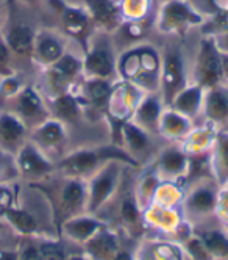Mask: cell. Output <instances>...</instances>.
Masks as SVG:
<instances>
[{"instance_id": "38", "label": "cell", "mask_w": 228, "mask_h": 260, "mask_svg": "<svg viewBox=\"0 0 228 260\" xmlns=\"http://www.w3.org/2000/svg\"><path fill=\"white\" fill-rule=\"evenodd\" d=\"M114 260H131V258H130V255H128V254L121 252V254H118L116 257H114Z\"/></svg>"}, {"instance_id": "18", "label": "cell", "mask_w": 228, "mask_h": 260, "mask_svg": "<svg viewBox=\"0 0 228 260\" xmlns=\"http://www.w3.org/2000/svg\"><path fill=\"white\" fill-rule=\"evenodd\" d=\"M203 98H205V89L202 86H199L196 83L187 85L186 88H183L178 92L169 107L172 110H175L177 113L191 119L199 113L200 108L203 107Z\"/></svg>"}, {"instance_id": "2", "label": "cell", "mask_w": 228, "mask_h": 260, "mask_svg": "<svg viewBox=\"0 0 228 260\" xmlns=\"http://www.w3.org/2000/svg\"><path fill=\"white\" fill-rule=\"evenodd\" d=\"M106 157H118L121 160L133 161V158L125 154V151L116 149V147H106V149L105 147H102V149H77L61 157L58 165H55V170L58 168L66 177L80 179L82 176L94 173L99 163Z\"/></svg>"}, {"instance_id": "7", "label": "cell", "mask_w": 228, "mask_h": 260, "mask_svg": "<svg viewBox=\"0 0 228 260\" xmlns=\"http://www.w3.org/2000/svg\"><path fill=\"white\" fill-rule=\"evenodd\" d=\"M203 17L189 5L186 0H169L163 2L158 14V28L164 33L183 35L189 27L200 25Z\"/></svg>"}, {"instance_id": "20", "label": "cell", "mask_w": 228, "mask_h": 260, "mask_svg": "<svg viewBox=\"0 0 228 260\" xmlns=\"http://www.w3.org/2000/svg\"><path fill=\"white\" fill-rule=\"evenodd\" d=\"M203 108L206 118L213 122H223L228 119V94L226 91L216 85L213 88L205 89Z\"/></svg>"}, {"instance_id": "3", "label": "cell", "mask_w": 228, "mask_h": 260, "mask_svg": "<svg viewBox=\"0 0 228 260\" xmlns=\"http://www.w3.org/2000/svg\"><path fill=\"white\" fill-rule=\"evenodd\" d=\"M194 77H196L194 83L202 86L203 89L219 85L220 80L223 79L220 50L217 49L214 38L210 35H206L200 41L196 64H194Z\"/></svg>"}, {"instance_id": "24", "label": "cell", "mask_w": 228, "mask_h": 260, "mask_svg": "<svg viewBox=\"0 0 228 260\" xmlns=\"http://www.w3.org/2000/svg\"><path fill=\"white\" fill-rule=\"evenodd\" d=\"M189 118L177 113L175 110L170 108L169 111H163L160 119V128L166 137H175L180 138L189 130Z\"/></svg>"}, {"instance_id": "30", "label": "cell", "mask_w": 228, "mask_h": 260, "mask_svg": "<svg viewBox=\"0 0 228 260\" xmlns=\"http://www.w3.org/2000/svg\"><path fill=\"white\" fill-rule=\"evenodd\" d=\"M214 194L210 190H197L191 198H189V204L191 207L197 212H208L214 206Z\"/></svg>"}, {"instance_id": "31", "label": "cell", "mask_w": 228, "mask_h": 260, "mask_svg": "<svg viewBox=\"0 0 228 260\" xmlns=\"http://www.w3.org/2000/svg\"><path fill=\"white\" fill-rule=\"evenodd\" d=\"M11 58H13V53L10 52L2 33H0V79L7 76H13L14 74L13 66H11Z\"/></svg>"}, {"instance_id": "15", "label": "cell", "mask_w": 228, "mask_h": 260, "mask_svg": "<svg viewBox=\"0 0 228 260\" xmlns=\"http://www.w3.org/2000/svg\"><path fill=\"white\" fill-rule=\"evenodd\" d=\"M119 176V168L114 161H109L106 166L91 179L89 185V207L97 209L108 199V196L114 190V183Z\"/></svg>"}, {"instance_id": "19", "label": "cell", "mask_w": 228, "mask_h": 260, "mask_svg": "<svg viewBox=\"0 0 228 260\" xmlns=\"http://www.w3.org/2000/svg\"><path fill=\"white\" fill-rule=\"evenodd\" d=\"M161 113H163V108H161L160 99L154 94L144 96L135 110V119H133V122L138 124L141 128H144L145 132L151 134L160 128Z\"/></svg>"}, {"instance_id": "21", "label": "cell", "mask_w": 228, "mask_h": 260, "mask_svg": "<svg viewBox=\"0 0 228 260\" xmlns=\"http://www.w3.org/2000/svg\"><path fill=\"white\" fill-rule=\"evenodd\" d=\"M121 138L128 149V155L133 157L136 154H144L148 146H150V137L148 132H145L144 128H141L138 124L133 121H127L121 125Z\"/></svg>"}, {"instance_id": "29", "label": "cell", "mask_w": 228, "mask_h": 260, "mask_svg": "<svg viewBox=\"0 0 228 260\" xmlns=\"http://www.w3.org/2000/svg\"><path fill=\"white\" fill-rule=\"evenodd\" d=\"M203 245L214 255H225L228 252V240L219 232H208L203 235Z\"/></svg>"}, {"instance_id": "27", "label": "cell", "mask_w": 228, "mask_h": 260, "mask_svg": "<svg viewBox=\"0 0 228 260\" xmlns=\"http://www.w3.org/2000/svg\"><path fill=\"white\" fill-rule=\"evenodd\" d=\"M88 246L96 257H106L116 251V243H114V238L109 234H100V235L94 234L89 238Z\"/></svg>"}, {"instance_id": "41", "label": "cell", "mask_w": 228, "mask_h": 260, "mask_svg": "<svg viewBox=\"0 0 228 260\" xmlns=\"http://www.w3.org/2000/svg\"><path fill=\"white\" fill-rule=\"evenodd\" d=\"M163 2H169V0H163Z\"/></svg>"}, {"instance_id": "14", "label": "cell", "mask_w": 228, "mask_h": 260, "mask_svg": "<svg viewBox=\"0 0 228 260\" xmlns=\"http://www.w3.org/2000/svg\"><path fill=\"white\" fill-rule=\"evenodd\" d=\"M86 11L89 13L94 27L105 31H114L121 27V10L118 0H86Z\"/></svg>"}, {"instance_id": "9", "label": "cell", "mask_w": 228, "mask_h": 260, "mask_svg": "<svg viewBox=\"0 0 228 260\" xmlns=\"http://www.w3.org/2000/svg\"><path fill=\"white\" fill-rule=\"evenodd\" d=\"M28 140L40 147V149L50 158L52 154H60L64 149L66 141H67L66 124L61 122L60 119L50 116L30 130Z\"/></svg>"}, {"instance_id": "37", "label": "cell", "mask_w": 228, "mask_h": 260, "mask_svg": "<svg viewBox=\"0 0 228 260\" xmlns=\"http://www.w3.org/2000/svg\"><path fill=\"white\" fill-rule=\"evenodd\" d=\"M0 260H19V251L0 248Z\"/></svg>"}, {"instance_id": "11", "label": "cell", "mask_w": 228, "mask_h": 260, "mask_svg": "<svg viewBox=\"0 0 228 260\" xmlns=\"http://www.w3.org/2000/svg\"><path fill=\"white\" fill-rule=\"evenodd\" d=\"M66 53L64 40L52 30H40L34 35L31 60L41 68H49Z\"/></svg>"}, {"instance_id": "32", "label": "cell", "mask_w": 228, "mask_h": 260, "mask_svg": "<svg viewBox=\"0 0 228 260\" xmlns=\"http://www.w3.org/2000/svg\"><path fill=\"white\" fill-rule=\"evenodd\" d=\"M37 254H40V260H66L63 249L55 243H43L37 246Z\"/></svg>"}, {"instance_id": "12", "label": "cell", "mask_w": 228, "mask_h": 260, "mask_svg": "<svg viewBox=\"0 0 228 260\" xmlns=\"http://www.w3.org/2000/svg\"><path fill=\"white\" fill-rule=\"evenodd\" d=\"M116 60L109 46L96 44L85 52L83 76L109 80L116 74Z\"/></svg>"}, {"instance_id": "1", "label": "cell", "mask_w": 228, "mask_h": 260, "mask_svg": "<svg viewBox=\"0 0 228 260\" xmlns=\"http://www.w3.org/2000/svg\"><path fill=\"white\" fill-rule=\"evenodd\" d=\"M119 69L124 77L128 79V83H133L142 91H154L160 83L161 58L151 49H133L121 61Z\"/></svg>"}, {"instance_id": "28", "label": "cell", "mask_w": 228, "mask_h": 260, "mask_svg": "<svg viewBox=\"0 0 228 260\" xmlns=\"http://www.w3.org/2000/svg\"><path fill=\"white\" fill-rule=\"evenodd\" d=\"M19 177L14 154L0 149V185L11 183Z\"/></svg>"}, {"instance_id": "26", "label": "cell", "mask_w": 228, "mask_h": 260, "mask_svg": "<svg viewBox=\"0 0 228 260\" xmlns=\"http://www.w3.org/2000/svg\"><path fill=\"white\" fill-rule=\"evenodd\" d=\"M161 168L166 173L170 174H178L183 173V170L186 168V157L180 149H166L161 154Z\"/></svg>"}, {"instance_id": "25", "label": "cell", "mask_w": 228, "mask_h": 260, "mask_svg": "<svg viewBox=\"0 0 228 260\" xmlns=\"http://www.w3.org/2000/svg\"><path fill=\"white\" fill-rule=\"evenodd\" d=\"M64 234L70 237L72 240L79 241H86L91 238L99 229V224L94 219H86V218H72L63 226Z\"/></svg>"}, {"instance_id": "35", "label": "cell", "mask_w": 228, "mask_h": 260, "mask_svg": "<svg viewBox=\"0 0 228 260\" xmlns=\"http://www.w3.org/2000/svg\"><path fill=\"white\" fill-rule=\"evenodd\" d=\"M122 216L125 218L127 222H135L138 219V210L135 207V204L130 201H125L124 207H122Z\"/></svg>"}, {"instance_id": "36", "label": "cell", "mask_w": 228, "mask_h": 260, "mask_svg": "<svg viewBox=\"0 0 228 260\" xmlns=\"http://www.w3.org/2000/svg\"><path fill=\"white\" fill-rule=\"evenodd\" d=\"M213 38H214V41H216L217 49H219L222 53H228V31L220 33V35H216V36H213Z\"/></svg>"}, {"instance_id": "22", "label": "cell", "mask_w": 228, "mask_h": 260, "mask_svg": "<svg viewBox=\"0 0 228 260\" xmlns=\"http://www.w3.org/2000/svg\"><path fill=\"white\" fill-rule=\"evenodd\" d=\"M2 219L7 221L10 224V228H13L17 234L25 235V237L34 235L37 232V229H40V224H37L36 216L31 212L19 207V206L10 207L4 213Z\"/></svg>"}, {"instance_id": "6", "label": "cell", "mask_w": 228, "mask_h": 260, "mask_svg": "<svg viewBox=\"0 0 228 260\" xmlns=\"http://www.w3.org/2000/svg\"><path fill=\"white\" fill-rule=\"evenodd\" d=\"M160 85L163 88L164 101L167 105L172 104L178 92L187 86L181 49L177 44H170L166 47V52L161 58Z\"/></svg>"}, {"instance_id": "13", "label": "cell", "mask_w": 228, "mask_h": 260, "mask_svg": "<svg viewBox=\"0 0 228 260\" xmlns=\"http://www.w3.org/2000/svg\"><path fill=\"white\" fill-rule=\"evenodd\" d=\"M30 128L8 110L0 111V149L16 154V151L28 140Z\"/></svg>"}, {"instance_id": "5", "label": "cell", "mask_w": 228, "mask_h": 260, "mask_svg": "<svg viewBox=\"0 0 228 260\" xmlns=\"http://www.w3.org/2000/svg\"><path fill=\"white\" fill-rule=\"evenodd\" d=\"M8 101L11 102V108L8 111L14 113L19 119H22L30 130L50 118L47 102L34 86L24 85L21 91Z\"/></svg>"}, {"instance_id": "39", "label": "cell", "mask_w": 228, "mask_h": 260, "mask_svg": "<svg viewBox=\"0 0 228 260\" xmlns=\"http://www.w3.org/2000/svg\"><path fill=\"white\" fill-rule=\"evenodd\" d=\"M67 260H85L83 257H79V255H75V257H69Z\"/></svg>"}, {"instance_id": "16", "label": "cell", "mask_w": 228, "mask_h": 260, "mask_svg": "<svg viewBox=\"0 0 228 260\" xmlns=\"http://www.w3.org/2000/svg\"><path fill=\"white\" fill-rule=\"evenodd\" d=\"M36 31L27 24H13L7 31L2 33L10 52L16 57H25L31 60Z\"/></svg>"}, {"instance_id": "34", "label": "cell", "mask_w": 228, "mask_h": 260, "mask_svg": "<svg viewBox=\"0 0 228 260\" xmlns=\"http://www.w3.org/2000/svg\"><path fill=\"white\" fill-rule=\"evenodd\" d=\"M217 154L222 165H225V168L228 170V134H220L217 137Z\"/></svg>"}, {"instance_id": "10", "label": "cell", "mask_w": 228, "mask_h": 260, "mask_svg": "<svg viewBox=\"0 0 228 260\" xmlns=\"http://www.w3.org/2000/svg\"><path fill=\"white\" fill-rule=\"evenodd\" d=\"M60 16L64 33L70 38L82 41L85 52L88 50V43L91 40V35L94 30V22L91 19L86 8L66 5L60 2Z\"/></svg>"}, {"instance_id": "8", "label": "cell", "mask_w": 228, "mask_h": 260, "mask_svg": "<svg viewBox=\"0 0 228 260\" xmlns=\"http://www.w3.org/2000/svg\"><path fill=\"white\" fill-rule=\"evenodd\" d=\"M19 177L28 182H37L47 177L53 170V161L30 140H27L14 154Z\"/></svg>"}, {"instance_id": "33", "label": "cell", "mask_w": 228, "mask_h": 260, "mask_svg": "<svg viewBox=\"0 0 228 260\" xmlns=\"http://www.w3.org/2000/svg\"><path fill=\"white\" fill-rule=\"evenodd\" d=\"M13 206H14V193L10 187V183L0 185V218Z\"/></svg>"}, {"instance_id": "23", "label": "cell", "mask_w": 228, "mask_h": 260, "mask_svg": "<svg viewBox=\"0 0 228 260\" xmlns=\"http://www.w3.org/2000/svg\"><path fill=\"white\" fill-rule=\"evenodd\" d=\"M86 199V188L80 179H69L60 193V206L64 212L77 210Z\"/></svg>"}, {"instance_id": "17", "label": "cell", "mask_w": 228, "mask_h": 260, "mask_svg": "<svg viewBox=\"0 0 228 260\" xmlns=\"http://www.w3.org/2000/svg\"><path fill=\"white\" fill-rule=\"evenodd\" d=\"M111 92L112 88L109 85V80L88 77L82 86V96L77 99L80 101V104L89 105L96 110H106Z\"/></svg>"}, {"instance_id": "40", "label": "cell", "mask_w": 228, "mask_h": 260, "mask_svg": "<svg viewBox=\"0 0 228 260\" xmlns=\"http://www.w3.org/2000/svg\"><path fill=\"white\" fill-rule=\"evenodd\" d=\"M22 2H25V4H34L36 0H22Z\"/></svg>"}, {"instance_id": "4", "label": "cell", "mask_w": 228, "mask_h": 260, "mask_svg": "<svg viewBox=\"0 0 228 260\" xmlns=\"http://www.w3.org/2000/svg\"><path fill=\"white\" fill-rule=\"evenodd\" d=\"M82 74L83 61L79 60L75 55L66 52L58 61L44 69L46 86L49 91L47 99L64 94V92H70V88L75 85Z\"/></svg>"}]
</instances>
